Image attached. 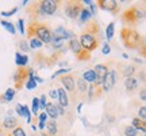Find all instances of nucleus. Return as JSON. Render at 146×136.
<instances>
[{"instance_id":"obj_23","label":"nucleus","mask_w":146,"mask_h":136,"mask_svg":"<svg viewBox=\"0 0 146 136\" xmlns=\"http://www.w3.org/2000/svg\"><path fill=\"white\" fill-rule=\"evenodd\" d=\"M114 32H115V23L114 22H111L107 29H106V36H107V40H111L112 37H114Z\"/></svg>"},{"instance_id":"obj_8","label":"nucleus","mask_w":146,"mask_h":136,"mask_svg":"<svg viewBox=\"0 0 146 136\" xmlns=\"http://www.w3.org/2000/svg\"><path fill=\"white\" fill-rule=\"evenodd\" d=\"M30 71H31V69H25V67H19L18 72H16L15 76H14V80H15V86L18 87V89H19V87H22V84H23V80L30 76Z\"/></svg>"},{"instance_id":"obj_1","label":"nucleus","mask_w":146,"mask_h":136,"mask_svg":"<svg viewBox=\"0 0 146 136\" xmlns=\"http://www.w3.org/2000/svg\"><path fill=\"white\" fill-rule=\"evenodd\" d=\"M98 33H99V29L96 26V23H94L92 26L89 27L88 32H85L84 34L80 36V45L83 48L84 50H87V52H92L95 50L98 45H99V36H98Z\"/></svg>"},{"instance_id":"obj_6","label":"nucleus","mask_w":146,"mask_h":136,"mask_svg":"<svg viewBox=\"0 0 146 136\" xmlns=\"http://www.w3.org/2000/svg\"><path fill=\"white\" fill-rule=\"evenodd\" d=\"M58 7V1L56 0H45V1H41L39 3V10H41L42 14H46V15H53L56 14Z\"/></svg>"},{"instance_id":"obj_36","label":"nucleus","mask_w":146,"mask_h":136,"mask_svg":"<svg viewBox=\"0 0 146 136\" xmlns=\"http://www.w3.org/2000/svg\"><path fill=\"white\" fill-rule=\"evenodd\" d=\"M16 113L21 116V117H23L25 116V110H23V105H21V104H18L16 105Z\"/></svg>"},{"instance_id":"obj_16","label":"nucleus","mask_w":146,"mask_h":136,"mask_svg":"<svg viewBox=\"0 0 146 136\" xmlns=\"http://www.w3.org/2000/svg\"><path fill=\"white\" fill-rule=\"evenodd\" d=\"M3 127L7 128V129H15L18 127V121H16L15 117H7L3 123Z\"/></svg>"},{"instance_id":"obj_45","label":"nucleus","mask_w":146,"mask_h":136,"mask_svg":"<svg viewBox=\"0 0 146 136\" xmlns=\"http://www.w3.org/2000/svg\"><path fill=\"white\" fill-rule=\"evenodd\" d=\"M141 101H142V102H145V101H146V90L145 89L141 90Z\"/></svg>"},{"instance_id":"obj_7","label":"nucleus","mask_w":146,"mask_h":136,"mask_svg":"<svg viewBox=\"0 0 146 136\" xmlns=\"http://www.w3.org/2000/svg\"><path fill=\"white\" fill-rule=\"evenodd\" d=\"M116 71L112 69V71H108V73L106 75L104 80H103V83H102V87H103V91L104 93H108L110 90L112 89L116 83Z\"/></svg>"},{"instance_id":"obj_38","label":"nucleus","mask_w":146,"mask_h":136,"mask_svg":"<svg viewBox=\"0 0 146 136\" xmlns=\"http://www.w3.org/2000/svg\"><path fill=\"white\" fill-rule=\"evenodd\" d=\"M66 72H70V68H65V69H58L57 72L53 75V78H56L58 75H62V73H66Z\"/></svg>"},{"instance_id":"obj_4","label":"nucleus","mask_w":146,"mask_h":136,"mask_svg":"<svg viewBox=\"0 0 146 136\" xmlns=\"http://www.w3.org/2000/svg\"><path fill=\"white\" fill-rule=\"evenodd\" d=\"M83 8H84V5L80 1H68L66 7H65V14L70 19H76V18H78V15H80V12H81Z\"/></svg>"},{"instance_id":"obj_26","label":"nucleus","mask_w":146,"mask_h":136,"mask_svg":"<svg viewBox=\"0 0 146 136\" xmlns=\"http://www.w3.org/2000/svg\"><path fill=\"white\" fill-rule=\"evenodd\" d=\"M134 71H135L134 65H126V67H123V76L125 78H130V76H133Z\"/></svg>"},{"instance_id":"obj_47","label":"nucleus","mask_w":146,"mask_h":136,"mask_svg":"<svg viewBox=\"0 0 146 136\" xmlns=\"http://www.w3.org/2000/svg\"><path fill=\"white\" fill-rule=\"evenodd\" d=\"M43 128H45V123H42V121H39V129H43Z\"/></svg>"},{"instance_id":"obj_24","label":"nucleus","mask_w":146,"mask_h":136,"mask_svg":"<svg viewBox=\"0 0 146 136\" xmlns=\"http://www.w3.org/2000/svg\"><path fill=\"white\" fill-rule=\"evenodd\" d=\"M0 23H1V26L4 27V29H7V30H8L11 34H15V33H16L15 27H14V25H12L11 22H8V21H0Z\"/></svg>"},{"instance_id":"obj_2","label":"nucleus","mask_w":146,"mask_h":136,"mask_svg":"<svg viewBox=\"0 0 146 136\" xmlns=\"http://www.w3.org/2000/svg\"><path fill=\"white\" fill-rule=\"evenodd\" d=\"M120 40L123 45L129 49H138L142 46V37L141 34L130 27H123L120 30Z\"/></svg>"},{"instance_id":"obj_51","label":"nucleus","mask_w":146,"mask_h":136,"mask_svg":"<svg viewBox=\"0 0 146 136\" xmlns=\"http://www.w3.org/2000/svg\"><path fill=\"white\" fill-rule=\"evenodd\" d=\"M7 136H12V135H7Z\"/></svg>"},{"instance_id":"obj_49","label":"nucleus","mask_w":146,"mask_h":136,"mask_svg":"<svg viewBox=\"0 0 146 136\" xmlns=\"http://www.w3.org/2000/svg\"><path fill=\"white\" fill-rule=\"evenodd\" d=\"M81 108H83V104H80V105L77 106V112H78V113L81 112Z\"/></svg>"},{"instance_id":"obj_17","label":"nucleus","mask_w":146,"mask_h":136,"mask_svg":"<svg viewBox=\"0 0 146 136\" xmlns=\"http://www.w3.org/2000/svg\"><path fill=\"white\" fill-rule=\"evenodd\" d=\"M133 128H135L137 131H141V132H143L145 133L146 132V127H145V121H142V120H139L138 117H135V118H133Z\"/></svg>"},{"instance_id":"obj_19","label":"nucleus","mask_w":146,"mask_h":136,"mask_svg":"<svg viewBox=\"0 0 146 136\" xmlns=\"http://www.w3.org/2000/svg\"><path fill=\"white\" fill-rule=\"evenodd\" d=\"M77 89H78V91H80V94H85V93L88 91V83H87L83 78H80L77 80Z\"/></svg>"},{"instance_id":"obj_37","label":"nucleus","mask_w":146,"mask_h":136,"mask_svg":"<svg viewBox=\"0 0 146 136\" xmlns=\"http://www.w3.org/2000/svg\"><path fill=\"white\" fill-rule=\"evenodd\" d=\"M18 29H19L21 34H25V25H23V19H19V21H18Z\"/></svg>"},{"instance_id":"obj_46","label":"nucleus","mask_w":146,"mask_h":136,"mask_svg":"<svg viewBox=\"0 0 146 136\" xmlns=\"http://www.w3.org/2000/svg\"><path fill=\"white\" fill-rule=\"evenodd\" d=\"M33 79H34L35 83H43V79L39 78V76H33Z\"/></svg>"},{"instance_id":"obj_44","label":"nucleus","mask_w":146,"mask_h":136,"mask_svg":"<svg viewBox=\"0 0 146 136\" xmlns=\"http://www.w3.org/2000/svg\"><path fill=\"white\" fill-rule=\"evenodd\" d=\"M38 118H39V121L45 123V121H46V118H47V114H46V113H41V114L38 116Z\"/></svg>"},{"instance_id":"obj_34","label":"nucleus","mask_w":146,"mask_h":136,"mask_svg":"<svg viewBox=\"0 0 146 136\" xmlns=\"http://www.w3.org/2000/svg\"><path fill=\"white\" fill-rule=\"evenodd\" d=\"M16 11H18V7H14L11 11H3V12H1V16H12Z\"/></svg>"},{"instance_id":"obj_50","label":"nucleus","mask_w":146,"mask_h":136,"mask_svg":"<svg viewBox=\"0 0 146 136\" xmlns=\"http://www.w3.org/2000/svg\"><path fill=\"white\" fill-rule=\"evenodd\" d=\"M41 136H49V135H46V133H42V135Z\"/></svg>"},{"instance_id":"obj_42","label":"nucleus","mask_w":146,"mask_h":136,"mask_svg":"<svg viewBox=\"0 0 146 136\" xmlns=\"http://www.w3.org/2000/svg\"><path fill=\"white\" fill-rule=\"evenodd\" d=\"M89 12H91V15H95V14H96V4H95V3H91V4H89Z\"/></svg>"},{"instance_id":"obj_20","label":"nucleus","mask_w":146,"mask_h":136,"mask_svg":"<svg viewBox=\"0 0 146 136\" xmlns=\"http://www.w3.org/2000/svg\"><path fill=\"white\" fill-rule=\"evenodd\" d=\"M84 80L87 82V83H94L95 79H96V75H95L94 69H88V71H85L84 72Z\"/></svg>"},{"instance_id":"obj_40","label":"nucleus","mask_w":146,"mask_h":136,"mask_svg":"<svg viewBox=\"0 0 146 136\" xmlns=\"http://www.w3.org/2000/svg\"><path fill=\"white\" fill-rule=\"evenodd\" d=\"M49 95H50V98H52V100H57V98H58V93H57V90H56V89L50 90V93H49Z\"/></svg>"},{"instance_id":"obj_25","label":"nucleus","mask_w":146,"mask_h":136,"mask_svg":"<svg viewBox=\"0 0 146 136\" xmlns=\"http://www.w3.org/2000/svg\"><path fill=\"white\" fill-rule=\"evenodd\" d=\"M50 42L53 44V48H56V49H58V48H61L64 45V40L62 38H60V37L52 36V41Z\"/></svg>"},{"instance_id":"obj_3","label":"nucleus","mask_w":146,"mask_h":136,"mask_svg":"<svg viewBox=\"0 0 146 136\" xmlns=\"http://www.w3.org/2000/svg\"><path fill=\"white\" fill-rule=\"evenodd\" d=\"M143 11L141 10H138L137 7H131L130 10H127L123 14V16H122V19L125 22H127L129 25H134L135 22H138L141 18H143Z\"/></svg>"},{"instance_id":"obj_14","label":"nucleus","mask_w":146,"mask_h":136,"mask_svg":"<svg viewBox=\"0 0 146 136\" xmlns=\"http://www.w3.org/2000/svg\"><path fill=\"white\" fill-rule=\"evenodd\" d=\"M15 63L18 67H26L27 63H29V57L26 55H21L19 52L15 53Z\"/></svg>"},{"instance_id":"obj_32","label":"nucleus","mask_w":146,"mask_h":136,"mask_svg":"<svg viewBox=\"0 0 146 136\" xmlns=\"http://www.w3.org/2000/svg\"><path fill=\"white\" fill-rule=\"evenodd\" d=\"M12 136H26V133H25L22 127H16L14 129V132H12Z\"/></svg>"},{"instance_id":"obj_10","label":"nucleus","mask_w":146,"mask_h":136,"mask_svg":"<svg viewBox=\"0 0 146 136\" xmlns=\"http://www.w3.org/2000/svg\"><path fill=\"white\" fill-rule=\"evenodd\" d=\"M60 80H61V83L64 84V87L68 90V91H74V90H76L74 76H72V75H64Z\"/></svg>"},{"instance_id":"obj_30","label":"nucleus","mask_w":146,"mask_h":136,"mask_svg":"<svg viewBox=\"0 0 146 136\" xmlns=\"http://www.w3.org/2000/svg\"><path fill=\"white\" fill-rule=\"evenodd\" d=\"M45 106H46V95L42 94L41 98H38V108H39V110H43Z\"/></svg>"},{"instance_id":"obj_41","label":"nucleus","mask_w":146,"mask_h":136,"mask_svg":"<svg viewBox=\"0 0 146 136\" xmlns=\"http://www.w3.org/2000/svg\"><path fill=\"white\" fill-rule=\"evenodd\" d=\"M102 52H103V55H108V53L111 52V46H110L108 44H104V46H103V49H102Z\"/></svg>"},{"instance_id":"obj_29","label":"nucleus","mask_w":146,"mask_h":136,"mask_svg":"<svg viewBox=\"0 0 146 136\" xmlns=\"http://www.w3.org/2000/svg\"><path fill=\"white\" fill-rule=\"evenodd\" d=\"M41 46H42V42L38 38H35V37L30 38V46L29 48H41Z\"/></svg>"},{"instance_id":"obj_15","label":"nucleus","mask_w":146,"mask_h":136,"mask_svg":"<svg viewBox=\"0 0 146 136\" xmlns=\"http://www.w3.org/2000/svg\"><path fill=\"white\" fill-rule=\"evenodd\" d=\"M45 113H46L47 116H50L52 117V120H56L57 118V109H56V105L52 104V102H49V104H46V106H45Z\"/></svg>"},{"instance_id":"obj_27","label":"nucleus","mask_w":146,"mask_h":136,"mask_svg":"<svg viewBox=\"0 0 146 136\" xmlns=\"http://www.w3.org/2000/svg\"><path fill=\"white\" fill-rule=\"evenodd\" d=\"M137 129L135 128H133L131 125H129V127H126L125 128V136H137Z\"/></svg>"},{"instance_id":"obj_31","label":"nucleus","mask_w":146,"mask_h":136,"mask_svg":"<svg viewBox=\"0 0 146 136\" xmlns=\"http://www.w3.org/2000/svg\"><path fill=\"white\" fill-rule=\"evenodd\" d=\"M138 118L142 121H145L146 120V108L145 106H142L141 109L138 110Z\"/></svg>"},{"instance_id":"obj_48","label":"nucleus","mask_w":146,"mask_h":136,"mask_svg":"<svg viewBox=\"0 0 146 136\" xmlns=\"http://www.w3.org/2000/svg\"><path fill=\"white\" fill-rule=\"evenodd\" d=\"M141 80L145 82V72H143V71H142V73H141Z\"/></svg>"},{"instance_id":"obj_21","label":"nucleus","mask_w":146,"mask_h":136,"mask_svg":"<svg viewBox=\"0 0 146 136\" xmlns=\"http://www.w3.org/2000/svg\"><path fill=\"white\" fill-rule=\"evenodd\" d=\"M14 97H15V89H7V91L3 94L1 98H3L5 102H11V101L14 100Z\"/></svg>"},{"instance_id":"obj_35","label":"nucleus","mask_w":146,"mask_h":136,"mask_svg":"<svg viewBox=\"0 0 146 136\" xmlns=\"http://www.w3.org/2000/svg\"><path fill=\"white\" fill-rule=\"evenodd\" d=\"M38 110H39V108H38V98H33V113H38Z\"/></svg>"},{"instance_id":"obj_39","label":"nucleus","mask_w":146,"mask_h":136,"mask_svg":"<svg viewBox=\"0 0 146 136\" xmlns=\"http://www.w3.org/2000/svg\"><path fill=\"white\" fill-rule=\"evenodd\" d=\"M19 46H21V49H22V50H25V52H27V50L30 49L26 41H21V42H19Z\"/></svg>"},{"instance_id":"obj_18","label":"nucleus","mask_w":146,"mask_h":136,"mask_svg":"<svg viewBox=\"0 0 146 136\" xmlns=\"http://www.w3.org/2000/svg\"><path fill=\"white\" fill-rule=\"evenodd\" d=\"M45 127H46L47 131H49V136H56L57 135V124H56V121L54 120L45 123Z\"/></svg>"},{"instance_id":"obj_13","label":"nucleus","mask_w":146,"mask_h":136,"mask_svg":"<svg viewBox=\"0 0 146 136\" xmlns=\"http://www.w3.org/2000/svg\"><path fill=\"white\" fill-rule=\"evenodd\" d=\"M125 86H126V89L130 90V91H133V90L138 89V79L134 78V76L126 78V80H125Z\"/></svg>"},{"instance_id":"obj_5","label":"nucleus","mask_w":146,"mask_h":136,"mask_svg":"<svg viewBox=\"0 0 146 136\" xmlns=\"http://www.w3.org/2000/svg\"><path fill=\"white\" fill-rule=\"evenodd\" d=\"M94 72H95V75H96V79H95V82L92 84L96 86V87H100L106 78V75L108 73V68H107L106 64H98V65L95 67Z\"/></svg>"},{"instance_id":"obj_43","label":"nucleus","mask_w":146,"mask_h":136,"mask_svg":"<svg viewBox=\"0 0 146 136\" xmlns=\"http://www.w3.org/2000/svg\"><path fill=\"white\" fill-rule=\"evenodd\" d=\"M56 109H57V114H64V113H65L64 108L62 106H60V105H56Z\"/></svg>"},{"instance_id":"obj_28","label":"nucleus","mask_w":146,"mask_h":136,"mask_svg":"<svg viewBox=\"0 0 146 136\" xmlns=\"http://www.w3.org/2000/svg\"><path fill=\"white\" fill-rule=\"evenodd\" d=\"M89 59H91V53L84 50V49L77 55V60H89Z\"/></svg>"},{"instance_id":"obj_9","label":"nucleus","mask_w":146,"mask_h":136,"mask_svg":"<svg viewBox=\"0 0 146 136\" xmlns=\"http://www.w3.org/2000/svg\"><path fill=\"white\" fill-rule=\"evenodd\" d=\"M98 5H99L102 10L110 11V12H114V14L119 10L118 1H115V0H99V1H98Z\"/></svg>"},{"instance_id":"obj_11","label":"nucleus","mask_w":146,"mask_h":136,"mask_svg":"<svg viewBox=\"0 0 146 136\" xmlns=\"http://www.w3.org/2000/svg\"><path fill=\"white\" fill-rule=\"evenodd\" d=\"M58 93V102H60V106H62V108H66L69 105V101H68V95H66V91L64 89H58L57 90Z\"/></svg>"},{"instance_id":"obj_22","label":"nucleus","mask_w":146,"mask_h":136,"mask_svg":"<svg viewBox=\"0 0 146 136\" xmlns=\"http://www.w3.org/2000/svg\"><path fill=\"white\" fill-rule=\"evenodd\" d=\"M80 21H81V23H84V22H87V21H89V19H91V12H89V10L88 8H85V7H84L83 10H81V12H80Z\"/></svg>"},{"instance_id":"obj_33","label":"nucleus","mask_w":146,"mask_h":136,"mask_svg":"<svg viewBox=\"0 0 146 136\" xmlns=\"http://www.w3.org/2000/svg\"><path fill=\"white\" fill-rule=\"evenodd\" d=\"M26 87L29 90H35L36 83L34 82V79H33V78H29V80H27V83H26Z\"/></svg>"},{"instance_id":"obj_12","label":"nucleus","mask_w":146,"mask_h":136,"mask_svg":"<svg viewBox=\"0 0 146 136\" xmlns=\"http://www.w3.org/2000/svg\"><path fill=\"white\" fill-rule=\"evenodd\" d=\"M69 48H70V50H72V52H74V55H78V53L83 50V48H81V45H80L78 40L76 38V36L69 40Z\"/></svg>"}]
</instances>
